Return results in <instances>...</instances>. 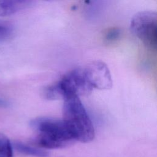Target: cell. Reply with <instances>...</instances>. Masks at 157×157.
I'll return each instance as SVG.
<instances>
[{"mask_svg": "<svg viewBox=\"0 0 157 157\" xmlns=\"http://www.w3.org/2000/svg\"><path fill=\"white\" fill-rule=\"evenodd\" d=\"M62 120L74 140L87 143L94 139L93 124L79 97L64 99Z\"/></svg>", "mask_w": 157, "mask_h": 157, "instance_id": "1", "label": "cell"}, {"mask_svg": "<svg viewBox=\"0 0 157 157\" xmlns=\"http://www.w3.org/2000/svg\"><path fill=\"white\" fill-rule=\"evenodd\" d=\"M36 133L34 142L45 149L61 148L74 140L62 120L49 117H38L31 121Z\"/></svg>", "mask_w": 157, "mask_h": 157, "instance_id": "2", "label": "cell"}, {"mask_svg": "<svg viewBox=\"0 0 157 157\" xmlns=\"http://www.w3.org/2000/svg\"><path fill=\"white\" fill-rule=\"evenodd\" d=\"M131 29L145 47L156 50L157 14L155 12L144 10L136 13L131 20Z\"/></svg>", "mask_w": 157, "mask_h": 157, "instance_id": "3", "label": "cell"}, {"mask_svg": "<svg viewBox=\"0 0 157 157\" xmlns=\"http://www.w3.org/2000/svg\"><path fill=\"white\" fill-rule=\"evenodd\" d=\"M61 99L88 94L92 90L89 84L83 68L74 69L63 75L61 80L56 82Z\"/></svg>", "mask_w": 157, "mask_h": 157, "instance_id": "4", "label": "cell"}, {"mask_svg": "<svg viewBox=\"0 0 157 157\" xmlns=\"http://www.w3.org/2000/svg\"><path fill=\"white\" fill-rule=\"evenodd\" d=\"M83 71L92 88L107 90L112 87L111 74L109 67L104 62L93 61L84 67Z\"/></svg>", "mask_w": 157, "mask_h": 157, "instance_id": "5", "label": "cell"}, {"mask_svg": "<svg viewBox=\"0 0 157 157\" xmlns=\"http://www.w3.org/2000/svg\"><path fill=\"white\" fill-rule=\"evenodd\" d=\"M29 1L0 0V17L9 16L31 6Z\"/></svg>", "mask_w": 157, "mask_h": 157, "instance_id": "6", "label": "cell"}, {"mask_svg": "<svg viewBox=\"0 0 157 157\" xmlns=\"http://www.w3.org/2000/svg\"><path fill=\"white\" fill-rule=\"evenodd\" d=\"M15 148L20 153L37 157H47L48 153L43 150L35 148L23 143L16 142L14 144Z\"/></svg>", "mask_w": 157, "mask_h": 157, "instance_id": "7", "label": "cell"}, {"mask_svg": "<svg viewBox=\"0 0 157 157\" xmlns=\"http://www.w3.org/2000/svg\"><path fill=\"white\" fill-rule=\"evenodd\" d=\"M0 157H13L12 144L9 138L0 132Z\"/></svg>", "mask_w": 157, "mask_h": 157, "instance_id": "8", "label": "cell"}, {"mask_svg": "<svg viewBox=\"0 0 157 157\" xmlns=\"http://www.w3.org/2000/svg\"><path fill=\"white\" fill-rule=\"evenodd\" d=\"M121 30L118 28L113 27L109 29L105 34V39L109 42H112L119 39Z\"/></svg>", "mask_w": 157, "mask_h": 157, "instance_id": "9", "label": "cell"}, {"mask_svg": "<svg viewBox=\"0 0 157 157\" xmlns=\"http://www.w3.org/2000/svg\"><path fill=\"white\" fill-rule=\"evenodd\" d=\"M11 34V29L7 26L0 25V39L8 37Z\"/></svg>", "mask_w": 157, "mask_h": 157, "instance_id": "10", "label": "cell"}]
</instances>
